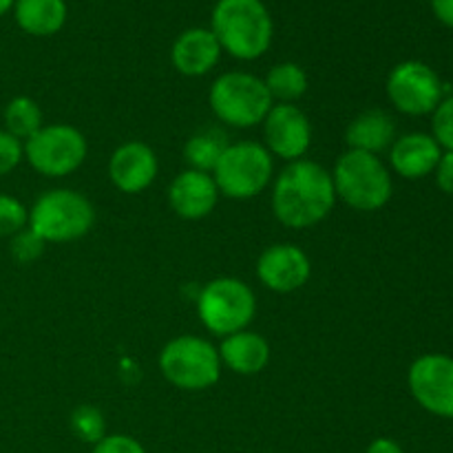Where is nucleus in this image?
I'll return each mask as SVG.
<instances>
[{"label": "nucleus", "mask_w": 453, "mask_h": 453, "mask_svg": "<svg viewBox=\"0 0 453 453\" xmlns=\"http://www.w3.org/2000/svg\"><path fill=\"white\" fill-rule=\"evenodd\" d=\"M22 159H25L22 142L18 137H13L12 133L0 131V177L9 175L13 168H18V164Z\"/></svg>", "instance_id": "28"}, {"label": "nucleus", "mask_w": 453, "mask_h": 453, "mask_svg": "<svg viewBox=\"0 0 453 453\" xmlns=\"http://www.w3.org/2000/svg\"><path fill=\"white\" fill-rule=\"evenodd\" d=\"M44 246L47 243L38 237L31 228L20 230L12 237V257L18 261V264H34L35 259H40L44 252Z\"/></svg>", "instance_id": "27"}, {"label": "nucleus", "mask_w": 453, "mask_h": 453, "mask_svg": "<svg viewBox=\"0 0 453 453\" xmlns=\"http://www.w3.org/2000/svg\"><path fill=\"white\" fill-rule=\"evenodd\" d=\"M217 352H219L221 365L239 376L261 374L270 363L268 341L252 330H242L224 336Z\"/></svg>", "instance_id": "18"}, {"label": "nucleus", "mask_w": 453, "mask_h": 453, "mask_svg": "<svg viewBox=\"0 0 453 453\" xmlns=\"http://www.w3.org/2000/svg\"><path fill=\"white\" fill-rule=\"evenodd\" d=\"M270 206L286 228H314L336 206L330 171L305 157L290 162L274 180Z\"/></svg>", "instance_id": "1"}, {"label": "nucleus", "mask_w": 453, "mask_h": 453, "mask_svg": "<svg viewBox=\"0 0 453 453\" xmlns=\"http://www.w3.org/2000/svg\"><path fill=\"white\" fill-rule=\"evenodd\" d=\"M257 314V296L237 277H217L197 296V317L211 334L228 336L248 330Z\"/></svg>", "instance_id": "8"}, {"label": "nucleus", "mask_w": 453, "mask_h": 453, "mask_svg": "<svg viewBox=\"0 0 453 453\" xmlns=\"http://www.w3.org/2000/svg\"><path fill=\"white\" fill-rule=\"evenodd\" d=\"M432 12L445 27L453 29V0H429Z\"/></svg>", "instance_id": "31"}, {"label": "nucleus", "mask_w": 453, "mask_h": 453, "mask_svg": "<svg viewBox=\"0 0 453 453\" xmlns=\"http://www.w3.org/2000/svg\"><path fill=\"white\" fill-rule=\"evenodd\" d=\"M336 199L357 212H376L394 195L392 173L379 155L345 150L332 168Z\"/></svg>", "instance_id": "3"}, {"label": "nucleus", "mask_w": 453, "mask_h": 453, "mask_svg": "<svg viewBox=\"0 0 453 453\" xmlns=\"http://www.w3.org/2000/svg\"><path fill=\"white\" fill-rule=\"evenodd\" d=\"M407 385L414 401L425 411L453 418V358L447 354H423L407 372Z\"/></svg>", "instance_id": "11"}, {"label": "nucleus", "mask_w": 453, "mask_h": 453, "mask_svg": "<svg viewBox=\"0 0 453 453\" xmlns=\"http://www.w3.org/2000/svg\"><path fill=\"white\" fill-rule=\"evenodd\" d=\"M365 453H405V451H403V447L398 445L396 441H392V438H376V441H372L370 445H367Z\"/></svg>", "instance_id": "32"}, {"label": "nucleus", "mask_w": 453, "mask_h": 453, "mask_svg": "<svg viewBox=\"0 0 453 453\" xmlns=\"http://www.w3.org/2000/svg\"><path fill=\"white\" fill-rule=\"evenodd\" d=\"M29 224V208L12 195H0V237H13Z\"/></svg>", "instance_id": "25"}, {"label": "nucleus", "mask_w": 453, "mask_h": 453, "mask_svg": "<svg viewBox=\"0 0 453 453\" xmlns=\"http://www.w3.org/2000/svg\"><path fill=\"white\" fill-rule=\"evenodd\" d=\"M25 159L44 177H65L78 171L88 153L87 137L71 124H44L38 133L22 142Z\"/></svg>", "instance_id": "9"}, {"label": "nucleus", "mask_w": 453, "mask_h": 453, "mask_svg": "<svg viewBox=\"0 0 453 453\" xmlns=\"http://www.w3.org/2000/svg\"><path fill=\"white\" fill-rule=\"evenodd\" d=\"M432 137L442 150L453 153V96L442 97L432 113Z\"/></svg>", "instance_id": "26"}, {"label": "nucleus", "mask_w": 453, "mask_h": 453, "mask_svg": "<svg viewBox=\"0 0 453 453\" xmlns=\"http://www.w3.org/2000/svg\"><path fill=\"white\" fill-rule=\"evenodd\" d=\"M385 91L394 109L411 118L434 113L445 97L442 80L432 66L420 60H405L394 66L385 82Z\"/></svg>", "instance_id": "10"}, {"label": "nucleus", "mask_w": 453, "mask_h": 453, "mask_svg": "<svg viewBox=\"0 0 453 453\" xmlns=\"http://www.w3.org/2000/svg\"><path fill=\"white\" fill-rule=\"evenodd\" d=\"M13 3H16V0H0V16H4L7 12H12Z\"/></svg>", "instance_id": "33"}, {"label": "nucleus", "mask_w": 453, "mask_h": 453, "mask_svg": "<svg viewBox=\"0 0 453 453\" xmlns=\"http://www.w3.org/2000/svg\"><path fill=\"white\" fill-rule=\"evenodd\" d=\"M71 432L78 441L96 445L106 436V420L102 411L93 405H80L71 411Z\"/></svg>", "instance_id": "24"}, {"label": "nucleus", "mask_w": 453, "mask_h": 453, "mask_svg": "<svg viewBox=\"0 0 453 453\" xmlns=\"http://www.w3.org/2000/svg\"><path fill=\"white\" fill-rule=\"evenodd\" d=\"M312 277V261L295 243H273L257 259V279L261 286L279 295L301 290Z\"/></svg>", "instance_id": "13"}, {"label": "nucleus", "mask_w": 453, "mask_h": 453, "mask_svg": "<svg viewBox=\"0 0 453 453\" xmlns=\"http://www.w3.org/2000/svg\"><path fill=\"white\" fill-rule=\"evenodd\" d=\"M434 175H436L438 188H441L445 195H453V153L451 150H442L441 162H438Z\"/></svg>", "instance_id": "30"}, {"label": "nucleus", "mask_w": 453, "mask_h": 453, "mask_svg": "<svg viewBox=\"0 0 453 453\" xmlns=\"http://www.w3.org/2000/svg\"><path fill=\"white\" fill-rule=\"evenodd\" d=\"M211 175L219 195L243 202L268 188L274 175V157L261 142H230Z\"/></svg>", "instance_id": "6"}, {"label": "nucleus", "mask_w": 453, "mask_h": 453, "mask_svg": "<svg viewBox=\"0 0 453 453\" xmlns=\"http://www.w3.org/2000/svg\"><path fill=\"white\" fill-rule=\"evenodd\" d=\"M159 370L173 388L181 392H203L219 383L224 365L211 341L181 334L162 348Z\"/></svg>", "instance_id": "7"}, {"label": "nucleus", "mask_w": 453, "mask_h": 453, "mask_svg": "<svg viewBox=\"0 0 453 453\" xmlns=\"http://www.w3.org/2000/svg\"><path fill=\"white\" fill-rule=\"evenodd\" d=\"M265 88L274 104H296L310 87L308 73L296 62H279L265 73Z\"/></svg>", "instance_id": "21"}, {"label": "nucleus", "mask_w": 453, "mask_h": 453, "mask_svg": "<svg viewBox=\"0 0 453 453\" xmlns=\"http://www.w3.org/2000/svg\"><path fill=\"white\" fill-rule=\"evenodd\" d=\"M96 224V208L82 193L53 188L40 195L29 208V224L44 243L78 242Z\"/></svg>", "instance_id": "4"}, {"label": "nucleus", "mask_w": 453, "mask_h": 453, "mask_svg": "<svg viewBox=\"0 0 453 453\" xmlns=\"http://www.w3.org/2000/svg\"><path fill=\"white\" fill-rule=\"evenodd\" d=\"M211 31L221 51L237 60H257L273 44L274 25L261 0H217Z\"/></svg>", "instance_id": "2"}, {"label": "nucleus", "mask_w": 453, "mask_h": 453, "mask_svg": "<svg viewBox=\"0 0 453 453\" xmlns=\"http://www.w3.org/2000/svg\"><path fill=\"white\" fill-rule=\"evenodd\" d=\"M208 104L226 127L252 128L264 122L274 102L264 78L246 71H228L211 84Z\"/></svg>", "instance_id": "5"}, {"label": "nucleus", "mask_w": 453, "mask_h": 453, "mask_svg": "<svg viewBox=\"0 0 453 453\" xmlns=\"http://www.w3.org/2000/svg\"><path fill=\"white\" fill-rule=\"evenodd\" d=\"M228 144V135L224 131H219V128H202V131L193 133L186 140L184 159L193 171L212 173Z\"/></svg>", "instance_id": "22"}, {"label": "nucleus", "mask_w": 453, "mask_h": 453, "mask_svg": "<svg viewBox=\"0 0 453 453\" xmlns=\"http://www.w3.org/2000/svg\"><path fill=\"white\" fill-rule=\"evenodd\" d=\"M217 202H219V188L211 173L186 168L168 186V206L181 219H203L215 211Z\"/></svg>", "instance_id": "15"}, {"label": "nucleus", "mask_w": 453, "mask_h": 453, "mask_svg": "<svg viewBox=\"0 0 453 453\" xmlns=\"http://www.w3.org/2000/svg\"><path fill=\"white\" fill-rule=\"evenodd\" d=\"M221 47L215 34L206 27H190L181 31L171 49V62L181 75L202 78L211 73L221 58Z\"/></svg>", "instance_id": "16"}, {"label": "nucleus", "mask_w": 453, "mask_h": 453, "mask_svg": "<svg viewBox=\"0 0 453 453\" xmlns=\"http://www.w3.org/2000/svg\"><path fill=\"white\" fill-rule=\"evenodd\" d=\"M442 149L429 133H407L389 146V166L403 180H423L436 171Z\"/></svg>", "instance_id": "17"}, {"label": "nucleus", "mask_w": 453, "mask_h": 453, "mask_svg": "<svg viewBox=\"0 0 453 453\" xmlns=\"http://www.w3.org/2000/svg\"><path fill=\"white\" fill-rule=\"evenodd\" d=\"M396 140V122L383 109H367L358 113L345 128V144L349 150L380 155Z\"/></svg>", "instance_id": "19"}, {"label": "nucleus", "mask_w": 453, "mask_h": 453, "mask_svg": "<svg viewBox=\"0 0 453 453\" xmlns=\"http://www.w3.org/2000/svg\"><path fill=\"white\" fill-rule=\"evenodd\" d=\"M91 453H146L137 438L127 436V434H106L100 442L93 445Z\"/></svg>", "instance_id": "29"}, {"label": "nucleus", "mask_w": 453, "mask_h": 453, "mask_svg": "<svg viewBox=\"0 0 453 453\" xmlns=\"http://www.w3.org/2000/svg\"><path fill=\"white\" fill-rule=\"evenodd\" d=\"M13 16L18 27L31 35H53L65 27L66 3L65 0H16Z\"/></svg>", "instance_id": "20"}, {"label": "nucleus", "mask_w": 453, "mask_h": 453, "mask_svg": "<svg viewBox=\"0 0 453 453\" xmlns=\"http://www.w3.org/2000/svg\"><path fill=\"white\" fill-rule=\"evenodd\" d=\"M159 162L155 150L140 140L119 144L109 159V177L124 195L144 193L155 181Z\"/></svg>", "instance_id": "14"}, {"label": "nucleus", "mask_w": 453, "mask_h": 453, "mask_svg": "<svg viewBox=\"0 0 453 453\" xmlns=\"http://www.w3.org/2000/svg\"><path fill=\"white\" fill-rule=\"evenodd\" d=\"M265 149L283 162L303 159L312 146V124L296 104H273L264 122Z\"/></svg>", "instance_id": "12"}, {"label": "nucleus", "mask_w": 453, "mask_h": 453, "mask_svg": "<svg viewBox=\"0 0 453 453\" xmlns=\"http://www.w3.org/2000/svg\"><path fill=\"white\" fill-rule=\"evenodd\" d=\"M3 118L4 131L12 133L20 142L29 140L34 133H38L44 127V118L38 102L27 96H18L13 100H9L7 106H4Z\"/></svg>", "instance_id": "23"}]
</instances>
